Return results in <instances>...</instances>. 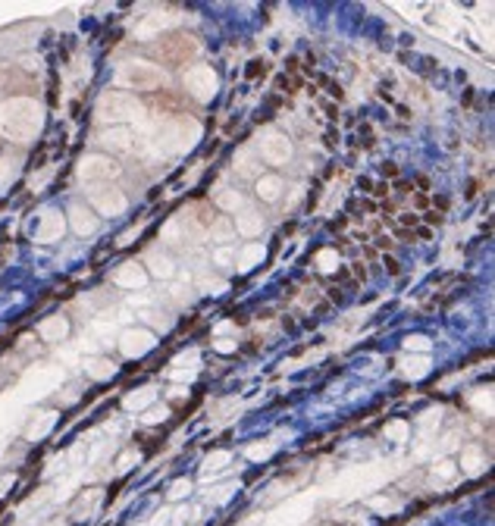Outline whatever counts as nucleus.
<instances>
[{
  "mask_svg": "<svg viewBox=\"0 0 495 526\" xmlns=\"http://www.w3.org/2000/svg\"><path fill=\"white\" fill-rule=\"evenodd\" d=\"M44 110L31 97H10L0 103V135L10 141H31L41 132Z\"/></svg>",
  "mask_w": 495,
  "mask_h": 526,
  "instance_id": "f257e3e1",
  "label": "nucleus"
},
{
  "mask_svg": "<svg viewBox=\"0 0 495 526\" xmlns=\"http://www.w3.org/2000/svg\"><path fill=\"white\" fill-rule=\"evenodd\" d=\"M97 119L101 122H122V119H145V107L135 97L122 94V91H103L97 101Z\"/></svg>",
  "mask_w": 495,
  "mask_h": 526,
  "instance_id": "f03ea898",
  "label": "nucleus"
},
{
  "mask_svg": "<svg viewBox=\"0 0 495 526\" xmlns=\"http://www.w3.org/2000/svg\"><path fill=\"white\" fill-rule=\"evenodd\" d=\"M198 54H201L198 38L185 35V31H173V35H164L157 41V57L164 63H169V66H185Z\"/></svg>",
  "mask_w": 495,
  "mask_h": 526,
  "instance_id": "7ed1b4c3",
  "label": "nucleus"
},
{
  "mask_svg": "<svg viewBox=\"0 0 495 526\" xmlns=\"http://www.w3.org/2000/svg\"><path fill=\"white\" fill-rule=\"evenodd\" d=\"M116 82L126 85V88H160L164 73H160L157 66H151V63H145V60H129V63H122Z\"/></svg>",
  "mask_w": 495,
  "mask_h": 526,
  "instance_id": "20e7f679",
  "label": "nucleus"
},
{
  "mask_svg": "<svg viewBox=\"0 0 495 526\" xmlns=\"http://www.w3.org/2000/svg\"><path fill=\"white\" fill-rule=\"evenodd\" d=\"M120 173V166L113 163L110 157H101V154H88V157L79 160V179L82 182H107Z\"/></svg>",
  "mask_w": 495,
  "mask_h": 526,
  "instance_id": "39448f33",
  "label": "nucleus"
},
{
  "mask_svg": "<svg viewBox=\"0 0 495 526\" xmlns=\"http://www.w3.org/2000/svg\"><path fill=\"white\" fill-rule=\"evenodd\" d=\"M185 88L192 91L198 101H207V97H213V91H217V75L207 66H192L185 73Z\"/></svg>",
  "mask_w": 495,
  "mask_h": 526,
  "instance_id": "423d86ee",
  "label": "nucleus"
},
{
  "mask_svg": "<svg viewBox=\"0 0 495 526\" xmlns=\"http://www.w3.org/2000/svg\"><path fill=\"white\" fill-rule=\"evenodd\" d=\"M120 348L126 357L148 354V351L154 348V333H148V329H126V333L120 335Z\"/></svg>",
  "mask_w": 495,
  "mask_h": 526,
  "instance_id": "0eeeda50",
  "label": "nucleus"
},
{
  "mask_svg": "<svg viewBox=\"0 0 495 526\" xmlns=\"http://www.w3.org/2000/svg\"><path fill=\"white\" fill-rule=\"evenodd\" d=\"M63 232H66V219H63L57 210H44L41 223H38V229H35V238H38V242H41V244L60 242Z\"/></svg>",
  "mask_w": 495,
  "mask_h": 526,
  "instance_id": "6e6552de",
  "label": "nucleus"
},
{
  "mask_svg": "<svg viewBox=\"0 0 495 526\" xmlns=\"http://www.w3.org/2000/svg\"><path fill=\"white\" fill-rule=\"evenodd\" d=\"M91 200H94V207L101 213H107V217H116V213L126 210V198H122V191H116V188H91Z\"/></svg>",
  "mask_w": 495,
  "mask_h": 526,
  "instance_id": "1a4fd4ad",
  "label": "nucleus"
},
{
  "mask_svg": "<svg viewBox=\"0 0 495 526\" xmlns=\"http://www.w3.org/2000/svg\"><path fill=\"white\" fill-rule=\"evenodd\" d=\"M260 154H264L270 163H285V160L292 157V145H289V138L285 135H266L264 138V145H260Z\"/></svg>",
  "mask_w": 495,
  "mask_h": 526,
  "instance_id": "9d476101",
  "label": "nucleus"
},
{
  "mask_svg": "<svg viewBox=\"0 0 495 526\" xmlns=\"http://www.w3.org/2000/svg\"><path fill=\"white\" fill-rule=\"evenodd\" d=\"M116 285H126V288H141L148 282V272L141 270V263H126L116 270Z\"/></svg>",
  "mask_w": 495,
  "mask_h": 526,
  "instance_id": "9b49d317",
  "label": "nucleus"
},
{
  "mask_svg": "<svg viewBox=\"0 0 495 526\" xmlns=\"http://www.w3.org/2000/svg\"><path fill=\"white\" fill-rule=\"evenodd\" d=\"M69 219H73V229L79 232V235H91V232L97 229L94 213H91L88 207H82V204H73V207H69Z\"/></svg>",
  "mask_w": 495,
  "mask_h": 526,
  "instance_id": "f8f14e48",
  "label": "nucleus"
},
{
  "mask_svg": "<svg viewBox=\"0 0 495 526\" xmlns=\"http://www.w3.org/2000/svg\"><path fill=\"white\" fill-rule=\"evenodd\" d=\"M101 145L110 147V151H129L132 147V132L126 126H113L110 132L101 135Z\"/></svg>",
  "mask_w": 495,
  "mask_h": 526,
  "instance_id": "ddd939ff",
  "label": "nucleus"
},
{
  "mask_svg": "<svg viewBox=\"0 0 495 526\" xmlns=\"http://www.w3.org/2000/svg\"><path fill=\"white\" fill-rule=\"evenodd\" d=\"M38 333H41L44 342H63L66 339V333H69V323H66V316H48Z\"/></svg>",
  "mask_w": 495,
  "mask_h": 526,
  "instance_id": "4468645a",
  "label": "nucleus"
},
{
  "mask_svg": "<svg viewBox=\"0 0 495 526\" xmlns=\"http://www.w3.org/2000/svg\"><path fill=\"white\" fill-rule=\"evenodd\" d=\"M279 194H282V179L279 175H260L257 179V198L264 200H279Z\"/></svg>",
  "mask_w": 495,
  "mask_h": 526,
  "instance_id": "2eb2a0df",
  "label": "nucleus"
},
{
  "mask_svg": "<svg viewBox=\"0 0 495 526\" xmlns=\"http://www.w3.org/2000/svg\"><path fill=\"white\" fill-rule=\"evenodd\" d=\"M101 502H103V492L101 489H88L79 502H76V517H91L97 508H101Z\"/></svg>",
  "mask_w": 495,
  "mask_h": 526,
  "instance_id": "dca6fc26",
  "label": "nucleus"
},
{
  "mask_svg": "<svg viewBox=\"0 0 495 526\" xmlns=\"http://www.w3.org/2000/svg\"><path fill=\"white\" fill-rule=\"evenodd\" d=\"M486 467V458L480 454V448H464V454H461V470L471 473V476H477V473H483Z\"/></svg>",
  "mask_w": 495,
  "mask_h": 526,
  "instance_id": "f3484780",
  "label": "nucleus"
},
{
  "mask_svg": "<svg viewBox=\"0 0 495 526\" xmlns=\"http://www.w3.org/2000/svg\"><path fill=\"white\" fill-rule=\"evenodd\" d=\"M229 460H232L229 451H213V454H207V460H204V476L226 470V467H229Z\"/></svg>",
  "mask_w": 495,
  "mask_h": 526,
  "instance_id": "a211bd4d",
  "label": "nucleus"
},
{
  "mask_svg": "<svg viewBox=\"0 0 495 526\" xmlns=\"http://www.w3.org/2000/svg\"><path fill=\"white\" fill-rule=\"evenodd\" d=\"M401 367H405V376H411V379H420V376L429 373V360H426V357H405V360H401Z\"/></svg>",
  "mask_w": 495,
  "mask_h": 526,
  "instance_id": "6ab92c4d",
  "label": "nucleus"
},
{
  "mask_svg": "<svg viewBox=\"0 0 495 526\" xmlns=\"http://www.w3.org/2000/svg\"><path fill=\"white\" fill-rule=\"evenodd\" d=\"M148 266H151V272H154V276H160V279L173 276V261H169L166 254H151V257H148Z\"/></svg>",
  "mask_w": 495,
  "mask_h": 526,
  "instance_id": "aec40b11",
  "label": "nucleus"
},
{
  "mask_svg": "<svg viewBox=\"0 0 495 526\" xmlns=\"http://www.w3.org/2000/svg\"><path fill=\"white\" fill-rule=\"evenodd\" d=\"M116 373V367L110 360H88V376L91 379H110Z\"/></svg>",
  "mask_w": 495,
  "mask_h": 526,
  "instance_id": "412c9836",
  "label": "nucleus"
},
{
  "mask_svg": "<svg viewBox=\"0 0 495 526\" xmlns=\"http://www.w3.org/2000/svg\"><path fill=\"white\" fill-rule=\"evenodd\" d=\"M260 229H264L260 217H254V213H242V217H238V232H242V235H260Z\"/></svg>",
  "mask_w": 495,
  "mask_h": 526,
  "instance_id": "4be33fe9",
  "label": "nucleus"
},
{
  "mask_svg": "<svg viewBox=\"0 0 495 526\" xmlns=\"http://www.w3.org/2000/svg\"><path fill=\"white\" fill-rule=\"evenodd\" d=\"M433 479H442V483H454V479H458V467H454L452 460H439V464L433 467Z\"/></svg>",
  "mask_w": 495,
  "mask_h": 526,
  "instance_id": "5701e85b",
  "label": "nucleus"
},
{
  "mask_svg": "<svg viewBox=\"0 0 495 526\" xmlns=\"http://www.w3.org/2000/svg\"><path fill=\"white\" fill-rule=\"evenodd\" d=\"M151 401H154V388H141L138 395H129L126 407H129V411H141V407H148Z\"/></svg>",
  "mask_w": 495,
  "mask_h": 526,
  "instance_id": "b1692460",
  "label": "nucleus"
},
{
  "mask_svg": "<svg viewBox=\"0 0 495 526\" xmlns=\"http://www.w3.org/2000/svg\"><path fill=\"white\" fill-rule=\"evenodd\" d=\"M50 426H54V414H44V420H38V423H31L25 436H29V439H38V436H44V432H48Z\"/></svg>",
  "mask_w": 495,
  "mask_h": 526,
  "instance_id": "393cba45",
  "label": "nucleus"
},
{
  "mask_svg": "<svg viewBox=\"0 0 495 526\" xmlns=\"http://www.w3.org/2000/svg\"><path fill=\"white\" fill-rule=\"evenodd\" d=\"M273 451H276V445H273V441H266V445H251V448H248V458H251V460H266Z\"/></svg>",
  "mask_w": 495,
  "mask_h": 526,
  "instance_id": "a878e982",
  "label": "nucleus"
},
{
  "mask_svg": "<svg viewBox=\"0 0 495 526\" xmlns=\"http://www.w3.org/2000/svg\"><path fill=\"white\" fill-rule=\"evenodd\" d=\"M217 204L220 207H226V210H238L242 207V194H236V191H223L217 198Z\"/></svg>",
  "mask_w": 495,
  "mask_h": 526,
  "instance_id": "bb28decb",
  "label": "nucleus"
},
{
  "mask_svg": "<svg viewBox=\"0 0 495 526\" xmlns=\"http://www.w3.org/2000/svg\"><path fill=\"white\" fill-rule=\"evenodd\" d=\"M188 492H192V483H188V479H175V483L169 485V498H185Z\"/></svg>",
  "mask_w": 495,
  "mask_h": 526,
  "instance_id": "cd10ccee",
  "label": "nucleus"
},
{
  "mask_svg": "<svg viewBox=\"0 0 495 526\" xmlns=\"http://www.w3.org/2000/svg\"><path fill=\"white\" fill-rule=\"evenodd\" d=\"M405 348H408V351H426V348H429V339H423V335H408V339H405Z\"/></svg>",
  "mask_w": 495,
  "mask_h": 526,
  "instance_id": "c85d7f7f",
  "label": "nucleus"
},
{
  "mask_svg": "<svg viewBox=\"0 0 495 526\" xmlns=\"http://www.w3.org/2000/svg\"><path fill=\"white\" fill-rule=\"evenodd\" d=\"M317 263H320V270H336V254H332V251H320Z\"/></svg>",
  "mask_w": 495,
  "mask_h": 526,
  "instance_id": "c756f323",
  "label": "nucleus"
},
{
  "mask_svg": "<svg viewBox=\"0 0 495 526\" xmlns=\"http://www.w3.org/2000/svg\"><path fill=\"white\" fill-rule=\"evenodd\" d=\"M370 508H376V511H395L399 504L389 502V498H373V502H370Z\"/></svg>",
  "mask_w": 495,
  "mask_h": 526,
  "instance_id": "7c9ffc66",
  "label": "nucleus"
},
{
  "mask_svg": "<svg viewBox=\"0 0 495 526\" xmlns=\"http://www.w3.org/2000/svg\"><path fill=\"white\" fill-rule=\"evenodd\" d=\"M10 175H13V160H10V157H3V160H0V185H3V182L10 179Z\"/></svg>",
  "mask_w": 495,
  "mask_h": 526,
  "instance_id": "2f4dec72",
  "label": "nucleus"
},
{
  "mask_svg": "<svg viewBox=\"0 0 495 526\" xmlns=\"http://www.w3.org/2000/svg\"><path fill=\"white\" fill-rule=\"evenodd\" d=\"M166 414H169V411H166V407H160V411H151V414H148V417H145V420H148V423H157V420H164V417H166Z\"/></svg>",
  "mask_w": 495,
  "mask_h": 526,
  "instance_id": "473e14b6",
  "label": "nucleus"
},
{
  "mask_svg": "<svg viewBox=\"0 0 495 526\" xmlns=\"http://www.w3.org/2000/svg\"><path fill=\"white\" fill-rule=\"evenodd\" d=\"M217 348H220V351H232V348H236V345H232V342H229V339H220V342H217Z\"/></svg>",
  "mask_w": 495,
  "mask_h": 526,
  "instance_id": "72a5a7b5",
  "label": "nucleus"
},
{
  "mask_svg": "<svg viewBox=\"0 0 495 526\" xmlns=\"http://www.w3.org/2000/svg\"><path fill=\"white\" fill-rule=\"evenodd\" d=\"M50 526H63V523H60V520H57V523H50Z\"/></svg>",
  "mask_w": 495,
  "mask_h": 526,
  "instance_id": "f704fd0d",
  "label": "nucleus"
}]
</instances>
